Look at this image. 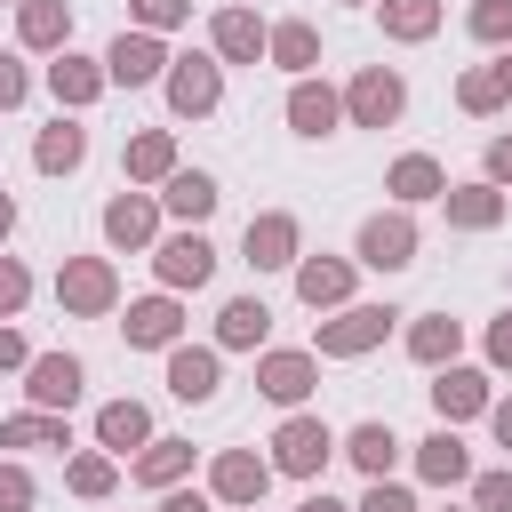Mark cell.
<instances>
[{
  "label": "cell",
  "mask_w": 512,
  "mask_h": 512,
  "mask_svg": "<svg viewBox=\"0 0 512 512\" xmlns=\"http://www.w3.org/2000/svg\"><path fill=\"white\" fill-rule=\"evenodd\" d=\"M64 488H72V496H80V504H104V496H112V488H120V464H112V456H104V448H80V456H72V464H64Z\"/></svg>",
  "instance_id": "35"
},
{
  "label": "cell",
  "mask_w": 512,
  "mask_h": 512,
  "mask_svg": "<svg viewBox=\"0 0 512 512\" xmlns=\"http://www.w3.org/2000/svg\"><path fill=\"white\" fill-rule=\"evenodd\" d=\"M296 512H352V504H336V496H328V488H312V496H304V504H296Z\"/></svg>",
  "instance_id": "50"
},
{
  "label": "cell",
  "mask_w": 512,
  "mask_h": 512,
  "mask_svg": "<svg viewBox=\"0 0 512 512\" xmlns=\"http://www.w3.org/2000/svg\"><path fill=\"white\" fill-rule=\"evenodd\" d=\"M392 320H408V312H392V304H344V312L320 320L312 360H368V352L392 336Z\"/></svg>",
  "instance_id": "1"
},
{
  "label": "cell",
  "mask_w": 512,
  "mask_h": 512,
  "mask_svg": "<svg viewBox=\"0 0 512 512\" xmlns=\"http://www.w3.org/2000/svg\"><path fill=\"white\" fill-rule=\"evenodd\" d=\"M488 432H496V448L512 456V400H488Z\"/></svg>",
  "instance_id": "49"
},
{
  "label": "cell",
  "mask_w": 512,
  "mask_h": 512,
  "mask_svg": "<svg viewBox=\"0 0 512 512\" xmlns=\"http://www.w3.org/2000/svg\"><path fill=\"white\" fill-rule=\"evenodd\" d=\"M464 352V320H448V312H416L408 320V360L416 368H448Z\"/></svg>",
  "instance_id": "32"
},
{
  "label": "cell",
  "mask_w": 512,
  "mask_h": 512,
  "mask_svg": "<svg viewBox=\"0 0 512 512\" xmlns=\"http://www.w3.org/2000/svg\"><path fill=\"white\" fill-rule=\"evenodd\" d=\"M488 368H512V304L488 320Z\"/></svg>",
  "instance_id": "47"
},
{
  "label": "cell",
  "mask_w": 512,
  "mask_h": 512,
  "mask_svg": "<svg viewBox=\"0 0 512 512\" xmlns=\"http://www.w3.org/2000/svg\"><path fill=\"white\" fill-rule=\"evenodd\" d=\"M448 512H456V504H448Z\"/></svg>",
  "instance_id": "55"
},
{
  "label": "cell",
  "mask_w": 512,
  "mask_h": 512,
  "mask_svg": "<svg viewBox=\"0 0 512 512\" xmlns=\"http://www.w3.org/2000/svg\"><path fill=\"white\" fill-rule=\"evenodd\" d=\"M416 472H424L432 488H464V480H472V448L456 440V424H440V432L416 440Z\"/></svg>",
  "instance_id": "29"
},
{
  "label": "cell",
  "mask_w": 512,
  "mask_h": 512,
  "mask_svg": "<svg viewBox=\"0 0 512 512\" xmlns=\"http://www.w3.org/2000/svg\"><path fill=\"white\" fill-rule=\"evenodd\" d=\"M152 272H160V288L168 296H184V288H208L216 280V248H208V232H168V240H152Z\"/></svg>",
  "instance_id": "8"
},
{
  "label": "cell",
  "mask_w": 512,
  "mask_h": 512,
  "mask_svg": "<svg viewBox=\"0 0 512 512\" xmlns=\"http://www.w3.org/2000/svg\"><path fill=\"white\" fill-rule=\"evenodd\" d=\"M128 16H136V32H176V24H192V0H128Z\"/></svg>",
  "instance_id": "39"
},
{
  "label": "cell",
  "mask_w": 512,
  "mask_h": 512,
  "mask_svg": "<svg viewBox=\"0 0 512 512\" xmlns=\"http://www.w3.org/2000/svg\"><path fill=\"white\" fill-rule=\"evenodd\" d=\"M264 488H272V464H264L256 448H216V464H208V496H216L224 512H256Z\"/></svg>",
  "instance_id": "9"
},
{
  "label": "cell",
  "mask_w": 512,
  "mask_h": 512,
  "mask_svg": "<svg viewBox=\"0 0 512 512\" xmlns=\"http://www.w3.org/2000/svg\"><path fill=\"white\" fill-rule=\"evenodd\" d=\"M184 472H192V440H160V432H152V440L136 448V464H128V480H136V488H160V496L184 488Z\"/></svg>",
  "instance_id": "28"
},
{
  "label": "cell",
  "mask_w": 512,
  "mask_h": 512,
  "mask_svg": "<svg viewBox=\"0 0 512 512\" xmlns=\"http://www.w3.org/2000/svg\"><path fill=\"white\" fill-rule=\"evenodd\" d=\"M120 336H128V352H168V344H184V296H136L128 304V320H120Z\"/></svg>",
  "instance_id": "11"
},
{
  "label": "cell",
  "mask_w": 512,
  "mask_h": 512,
  "mask_svg": "<svg viewBox=\"0 0 512 512\" xmlns=\"http://www.w3.org/2000/svg\"><path fill=\"white\" fill-rule=\"evenodd\" d=\"M0 8H24V0H0Z\"/></svg>",
  "instance_id": "53"
},
{
  "label": "cell",
  "mask_w": 512,
  "mask_h": 512,
  "mask_svg": "<svg viewBox=\"0 0 512 512\" xmlns=\"http://www.w3.org/2000/svg\"><path fill=\"white\" fill-rule=\"evenodd\" d=\"M160 96H168V112H176V120H208V112L224 104V64H216L208 48H192V56H168V72H160Z\"/></svg>",
  "instance_id": "3"
},
{
  "label": "cell",
  "mask_w": 512,
  "mask_h": 512,
  "mask_svg": "<svg viewBox=\"0 0 512 512\" xmlns=\"http://www.w3.org/2000/svg\"><path fill=\"white\" fill-rule=\"evenodd\" d=\"M24 368H32V344H24V336L0 320V376H24Z\"/></svg>",
  "instance_id": "46"
},
{
  "label": "cell",
  "mask_w": 512,
  "mask_h": 512,
  "mask_svg": "<svg viewBox=\"0 0 512 512\" xmlns=\"http://www.w3.org/2000/svg\"><path fill=\"white\" fill-rule=\"evenodd\" d=\"M464 24H472V40H480V48H512V0H472V16H464Z\"/></svg>",
  "instance_id": "38"
},
{
  "label": "cell",
  "mask_w": 512,
  "mask_h": 512,
  "mask_svg": "<svg viewBox=\"0 0 512 512\" xmlns=\"http://www.w3.org/2000/svg\"><path fill=\"white\" fill-rule=\"evenodd\" d=\"M376 24H384V40L416 48V40L440 32V0H376Z\"/></svg>",
  "instance_id": "34"
},
{
  "label": "cell",
  "mask_w": 512,
  "mask_h": 512,
  "mask_svg": "<svg viewBox=\"0 0 512 512\" xmlns=\"http://www.w3.org/2000/svg\"><path fill=\"white\" fill-rule=\"evenodd\" d=\"M472 512H512V472H472Z\"/></svg>",
  "instance_id": "41"
},
{
  "label": "cell",
  "mask_w": 512,
  "mask_h": 512,
  "mask_svg": "<svg viewBox=\"0 0 512 512\" xmlns=\"http://www.w3.org/2000/svg\"><path fill=\"white\" fill-rule=\"evenodd\" d=\"M184 160H176V128H136L128 136V152H120V176L136 184V192H152V184H168Z\"/></svg>",
  "instance_id": "20"
},
{
  "label": "cell",
  "mask_w": 512,
  "mask_h": 512,
  "mask_svg": "<svg viewBox=\"0 0 512 512\" xmlns=\"http://www.w3.org/2000/svg\"><path fill=\"white\" fill-rule=\"evenodd\" d=\"M104 88H112V80H104V56H80V48H64V56L48 64V96H56V112H88Z\"/></svg>",
  "instance_id": "19"
},
{
  "label": "cell",
  "mask_w": 512,
  "mask_h": 512,
  "mask_svg": "<svg viewBox=\"0 0 512 512\" xmlns=\"http://www.w3.org/2000/svg\"><path fill=\"white\" fill-rule=\"evenodd\" d=\"M80 384H88V368H80L72 352H32V368H24V400L48 408V416H64V408L80 400Z\"/></svg>",
  "instance_id": "15"
},
{
  "label": "cell",
  "mask_w": 512,
  "mask_h": 512,
  "mask_svg": "<svg viewBox=\"0 0 512 512\" xmlns=\"http://www.w3.org/2000/svg\"><path fill=\"white\" fill-rule=\"evenodd\" d=\"M24 304H32V272H24L16 256H0V320H16Z\"/></svg>",
  "instance_id": "40"
},
{
  "label": "cell",
  "mask_w": 512,
  "mask_h": 512,
  "mask_svg": "<svg viewBox=\"0 0 512 512\" xmlns=\"http://www.w3.org/2000/svg\"><path fill=\"white\" fill-rule=\"evenodd\" d=\"M352 512H416V496H408L400 480H368V496H360Z\"/></svg>",
  "instance_id": "44"
},
{
  "label": "cell",
  "mask_w": 512,
  "mask_h": 512,
  "mask_svg": "<svg viewBox=\"0 0 512 512\" xmlns=\"http://www.w3.org/2000/svg\"><path fill=\"white\" fill-rule=\"evenodd\" d=\"M296 304L304 312H344L352 304V256H296Z\"/></svg>",
  "instance_id": "17"
},
{
  "label": "cell",
  "mask_w": 512,
  "mask_h": 512,
  "mask_svg": "<svg viewBox=\"0 0 512 512\" xmlns=\"http://www.w3.org/2000/svg\"><path fill=\"white\" fill-rule=\"evenodd\" d=\"M416 248H424L416 216H408V208H376V216L360 224V240H352V264H368V272H408Z\"/></svg>",
  "instance_id": "5"
},
{
  "label": "cell",
  "mask_w": 512,
  "mask_h": 512,
  "mask_svg": "<svg viewBox=\"0 0 512 512\" xmlns=\"http://www.w3.org/2000/svg\"><path fill=\"white\" fill-rule=\"evenodd\" d=\"M32 96V72H24V56L16 48H0V112H16Z\"/></svg>",
  "instance_id": "43"
},
{
  "label": "cell",
  "mask_w": 512,
  "mask_h": 512,
  "mask_svg": "<svg viewBox=\"0 0 512 512\" xmlns=\"http://www.w3.org/2000/svg\"><path fill=\"white\" fill-rule=\"evenodd\" d=\"M0 448H72V424L48 416V408H24V416L0 424Z\"/></svg>",
  "instance_id": "36"
},
{
  "label": "cell",
  "mask_w": 512,
  "mask_h": 512,
  "mask_svg": "<svg viewBox=\"0 0 512 512\" xmlns=\"http://www.w3.org/2000/svg\"><path fill=\"white\" fill-rule=\"evenodd\" d=\"M160 72H168V48H160V32H136V24H128V32L104 48V80H112V88H152Z\"/></svg>",
  "instance_id": "13"
},
{
  "label": "cell",
  "mask_w": 512,
  "mask_h": 512,
  "mask_svg": "<svg viewBox=\"0 0 512 512\" xmlns=\"http://www.w3.org/2000/svg\"><path fill=\"white\" fill-rule=\"evenodd\" d=\"M336 120H344V96L328 80H296L288 88V128L296 136H336Z\"/></svg>",
  "instance_id": "31"
},
{
  "label": "cell",
  "mask_w": 512,
  "mask_h": 512,
  "mask_svg": "<svg viewBox=\"0 0 512 512\" xmlns=\"http://www.w3.org/2000/svg\"><path fill=\"white\" fill-rule=\"evenodd\" d=\"M352 8H368V0H352Z\"/></svg>",
  "instance_id": "54"
},
{
  "label": "cell",
  "mask_w": 512,
  "mask_h": 512,
  "mask_svg": "<svg viewBox=\"0 0 512 512\" xmlns=\"http://www.w3.org/2000/svg\"><path fill=\"white\" fill-rule=\"evenodd\" d=\"M328 456H336V432L320 424V416H304V408H288L280 416V432H272V472H288V480H320L328 472Z\"/></svg>",
  "instance_id": "4"
},
{
  "label": "cell",
  "mask_w": 512,
  "mask_h": 512,
  "mask_svg": "<svg viewBox=\"0 0 512 512\" xmlns=\"http://www.w3.org/2000/svg\"><path fill=\"white\" fill-rule=\"evenodd\" d=\"M256 392L272 408H304L320 392V360L312 352H256Z\"/></svg>",
  "instance_id": "12"
},
{
  "label": "cell",
  "mask_w": 512,
  "mask_h": 512,
  "mask_svg": "<svg viewBox=\"0 0 512 512\" xmlns=\"http://www.w3.org/2000/svg\"><path fill=\"white\" fill-rule=\"evenodd\" d=\"M56 304H64V320H104V312H120V272H112V256H64V264H56Z\"/></svg>",
  "instance_id": "2"
},
{
  "label": "cell",
  "mask_w": 512,
  "mask_h": 512,
  "mask_svg": "<svg viewBox=\"0 0 512 512\" xmlns=\"http://www.w3.org/2000/svg\"><path fill=\"white\" fill-rule=\"evenodd\" d=\"M488 368H464V360H448V368H432V408H440V424H472V416H488Z\"/></svg>",
  "instance_id": "16"
},
{
  "label": "cell",
  "mask_w": 512,
  "mask_h": 512,
  "mask_svg": "<svg viewBox=\"0 0 512 512\" xmlns=\"http://www.w3.org/2000/svg\"><path fill=\"white\" fill-rule=\"evenodd\" d=\"M264 336H272V304L264 296H232L216 312V352H264Z\"/></svg>",
  "instance_id": "26"
},
{
  "label": "cell",
  "mask_w": 512,
  "mask_h": 512,
  "mask_svg": "<svg viewBox=\"0 0 512 512\" xmlns=\"http://www.w3.org/2000/svg\"><path fill=\"white\" fill-rule=\"evenodd\" d=\"M16 40L32 56H64L72 48V0H24L16 8Z\"/></svg>",
  "instance_id": "23"
},
{
  "label": "cell",
  "mask_w": 512,
  "mask_h": 512,
  "mask_svg": "<svg viewBox=\"0 0 512 512\" xmlns=\"http://www.w3.org/2000/svg\"><path fill=\"white\" fill-rule=\"evenodd\" d=\"M88 160V128H80V112H56L40 136H32V168L40 176H72Z\"/></svg>",
  "instance_id": "21"
},
{
  "label": "cell",
  "mask_w": 512,
  "mask_h": 512,
  "mask_svg": "<svg viewBox=\"0 0 512 512\" xmlns=\"http://www.w3.org/2000/svg\"><path fill=\"white\" fill-rule=\"evenodd\" d=\"M456 104H464L472 120H488V112H504V88H496V72H488V64H472V72L456 80Z\"/></svg>",
  "instance_id": "37"
},
{
  "label": "cell",
  "mask_w": 512,
  "mask_h": 512,
  "mask_svg": "<svg viewBox=\"0 0 512 512\" xmlns=\"http://www.w3.org/2000/svg\"><path fill=\"white\" fill-rule=\"evenodd\" d=\"M264 64H280V72L312 80V64H320V24H304V16L272 24V32H264Z\"/></svg>",
  "instance_id": "30"
},
{
  "label": "cell",
  "mask_w": 512,
  "mask_h": 512,
  "mask_svg": "<svg viewBox=\"0 0 512 512\" xmlns=\"http://www.w3.org/2000/svg\"><path fill=\"white\" fill-rule=\"evenodd\" d=\"M168 392H176L184 408L216 400V392H224V352H216V344H168Z\"/></svg>",
  "instance_id": "14"
},
{
  "label": "cell",
  "mask_w": 512,
  "mask_h": 512,
  "mask_svg": "<svg viewBox=\"0 0 512 512\" xmlns=\"http://www.w3.org/2000/svg\"><path fill=\"white\" fill-rule=\"evenodd\" d=\"M32 496H40V488H32V472L8 456V464H0V512H32Z\"/></svg>",
  "instance_id": "42"
},
{
  "label": "cell",
  "mask_w": 512,
  "mask_h": 512,
  "mask_svg": "<svg viewBox=\"0 0 512 512\" xmlns=\"http://www.w3.org/2000/svg\"><path fill=\"white\" fill-rule=\"evenodd\" d=\"M8 232H16V200L0 192V248H8Z\"/></svg>",
  "instance_id": "52"
},
{
  "label": "cell",
  "mask_w": 512,
  "mask_h": 512,
  "mask_svg": "<svg viewBox=\"0 0 512 512\" xmlns=\"http://www.w3.org/2000/svg\"><path fill=\"white\" fill-rule=\"evenodd\" d=\"M480 176H488L496 192L512 184V136H488V152H480Z\"/></svg>",
  "instance_id": "45"
},
{
  "label": "cell",
  "mask_w": 512,
  "mask_h": 512,
  "mask_svg": "<svg viewBox=\"0 0 512 512\" xmlns=\"http://www.w3.org/2000/svg\"><path fill=\"white\" fill-rule=\"evenodd\" d=\"M264 16L256 8H216V24H208V56L216 64H264Z\"/></svg>",
  "instance_id": "18"
},
{
  "label": "cell",
  "mask_w": 512,
  "mask_h": 512,
  "mask_svg": "<svg viewBox=\"0 0 512 512\" xmlns=\"http://www.w3.org/2000/svg\"><path fill=\"white\" fill-rule=\"evenodd\" d=\"M216 200H224V192H216V176H208V168H176V176L160 184V208H168L176 224H192V232L216 216Z\"/></svg>",
  "instance_id": "24"
},
{
  "label": "cell",
  "mask_w": 512,
  "mask_h": 512,
  "mask_svg": "<svg viewBox=\"0 0 512 512\" xmlns=\"http://www.w3.org/2000/svg\"><path fill=\"white\" fill-rule=\"evenodd\" d=\"M384 192H392V208H424V200L448 192V168H440L432 152H400V160L384 168Z\"/></svg>",
  "instance_id": "22"
},
{
  "label": "cell",
  "mask_w": 512,
  "mask_h": 512,
  "mask_svg": "<svg viewBox=\"0 0 512 512\" xmlns=\"http://www.w3.org/2000/svg\"><path fill=\"white\" fill-rule=\"evenodd\" d=\"M336 456H352V464H360L368 480H392V464H400V432L368 416V424H352V432L336 440Z\"/></svg>",
  "instance_id": "33"
},
{
  "label": "cell",
  "mask_w": 512,
  "mask_h": 512,
  "mask_svg": "<svg viewBox=\"0 0 512 512\" xmlns=\"http://www.w3.org/2000/svg\"><path fill=\"white\" fill-rule=\"evenodd\" d=\"M400 112H408V80H400L392 64H360L352 88H344V120H352V128H392Z\"/></svg>",
  "instance_id": "6"
},
{
  "label": "cell",
  "mask_w": 512,
  "mask_h": 512,
  "mask_svg": "<svg viewBox=\"0 0 512 512\" xmlns=\"http://www.w3.org/2000/svg\"><path fill=\"white\" fill-rule=\"evenodd\" d=\"M144 440H152V408H144V400H104V408H96V448H104L112 464H120L128 448H144Z\"/></svg>",
  "instance_id": "27"
},
{
  "label": "cell",
  "mask_w": 512,
  "mask_h": 512,
  "mask_svg": "<svg viewBox=\"0 0 512 512\" xmlns=\"http://www.w3.org/2000/svg\"><path fill=\"white\" fill-rule=\"evenodd\" d=\"M160 512H216V496H208V488H168Z\"/></svg>",
  "instance_id": "48"
},
{
  "label": "cell",
  "mask_w": 512,
  "mask_h": 512,
  "mask_svg": "<svg viewBox=\"0 0 512 512\" xmlns=\"http://www.w3.org/2000/svg\"><path fill=\"white\" fill-rule=\"evenodd\" d=\"M104 240L120 248V256H152V240H160V192H112L104 200Z\"/></svg>",
  "instance_id": "10"
},
{
  "label": "cell",
  "mask_w": 512,
  "mask_h": 512,
  "mask_svg": "<svg viewBox=\"0 0 512 512\" xmlns=\"http://www.w3.org/2000/svg\"><path fill=\"white\" fill-rule=\"evenodd\" d=\"M296 256H304V224H296L288 208L248 216V232H240V264H256V272H296Z\"/></svg>",
  "instance_id": "7"
},
{
  "label": "cell",
  "mask_w": 512,
  "mask_h": 512,
  "mask_svg": "<svg viewBox=\"0 0 512 512\" xmlns=\"http://www.w3.org/2000/svg\"><path fill=\"white\" fill-rule=\"evenodd\" d=\"M488 72H496V88H504V104H512V48H504V56L488 64Z\"/></svg>",
  "instance_id": "51"
},
{
  "label": "cell",
  "mask_w": 512,
  "mask_h": 512,
  "mask_svg": "<svg viewBox=\"0 0 512 512\" xmlns=\"http://www.w3.org/2000/svg\"><path fill=\"white\" fill-rule=\"evenodd\" d=\"M440 208H448V224H456V232H496L512 200L480 176V184H448V192H440Z\"/></svg>",
  "instance_id": "25"
}]
</instances>
